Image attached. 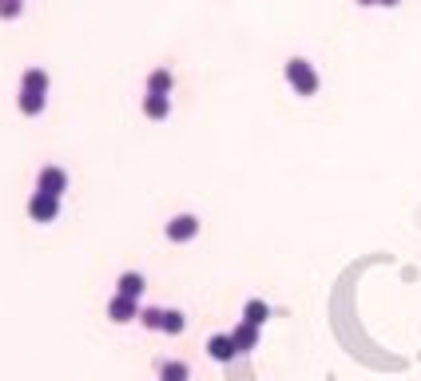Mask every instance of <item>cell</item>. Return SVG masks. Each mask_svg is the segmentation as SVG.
Masks as SVG:
<instances>
[{"instance_id": "cell-16", "label": "cell", "mask_w": 421, "mask_h": 381, "mask_svg": "<svg viewBox=\"0 0 421 381\" xmlns=\"http://www.w3.org/2000/svg\"><path fill=\"white\" fill-rule=\"evenodd\" d=\"M139 326H143V330H163V310L159 306L139 310Z\"/></svg>"}, {"instance_id": "cell-10", "label": "cell", "mask_w": 421, "mask_h": 381, "mask_svg": "<svg viewBox=\"0 0 421 381\" xmlns=\"http://www.w3.org/2000/svg\"><path fill=\"white\" fill-rule=\"evenodd\" d=\"M16 108H20V115H40V111L48 108V96H44V92H24V87H20Z\"/></svg>"}, {"instance_id": "cell-1", "label": "cell", "mask_w": 421, "mask_h": 381, "mask_svg": "<svg viewBox=\"0 0 421 381\" xmlns=\"http://www.w3.org/2000/svg\"><path fill=\"white\" fill-rule=\"evenodd\" d=\"M286 84L294 87L298 96H314L318 92V72H314V64L294 56V60H286Z\"/></svg>"}, {"instance_id": "cell-14", "label": "cell", "mask_w": 421, "mask_h": 381, "mask_svg": "<svg viewBox=\"0 0 421 381\" xmlns=\"http://www.w3.org/2000/svg\"><path fill=\"white\" fill-rule=\"evenodd\" d=\"M159 378L163 381H187V378H191V369H187V361H163Z\"/></svg>"}, {"instance_id": "cell-4", "label": "cell", "mask_w": 421, "mask_h": 381, "mask_svg": "<svg viewBox=\"0 0 421 381\" xmlns=\"http://www.w3.org/2000/svg\"><path fill=\"white\" fill-rule=\"evenodd\" d=\"M108 318L115 326H124V322H139V298H127V294H115L108 302Z\"/></svg>"}, {"instance_id": "cell-2", "label": "cell", "mask_w": 421, "mask_h": 381, "mask_svg": "<svg viewBox=\"0 0 421 381\" xmlns=\"http://www.w3.org/2000/svg\"><path fill=\"white\" fill-rule=\"evenodd\" d=\"M28 219H32V222H56V219H60V199L36 191V195L28 199Z\"/></svg>"}, {"instance_id": "cell-7", "label": "cell", "mask_w": 421, "mask_h": 381, "mask_svg": "<svg viewBox=\"0 0 421 381\" xmlns=\"http://www.w3.org/2000/svg\"><path fill=\"white\" fill-rule=\"evenodd\" d=\"M259 330H262V326H255V322H238L235 330H231V338H235V345H238V354H247V350L259 345Z\"/></svg>"}, {"instance_id": "cell-18", "label": "cell", "mask_w": 421, "mask_h": 381, "mask_svg": "<svg viewBox=\"0 0 421 381\" xmlns=\"http://www.w3.org/2000/svg\"><path fill=\"white\" fill-rule=\"evenodd\" d=\"M378 4H382V8H397V4H401V0H378Z\"/></svg>"}, {"instance_id": "cell-6", "label": "cell", "mask_w": 421, "mask_h": 381, "mask_svg": "<svg viewBox=\"0 0 421 381\" xmlns=\"http://www.w3.org/2000/svg\"><path fill=\"white\" fill-rule=\"evenodd\" d=\"M207 354L215 357V361H235L238 357V345L231 333H210L207 338Z\"/></svg>"}, {"instance_id": "cell-17", "label": "cell", "mask_w": 421, "mask_h": 381, "mask_svg": "<svg viewBox=\"0 0 421 381\" xmlns=\"http://www.w3.org/2000/svg\"><path fill=\"white\" fill-rule=\"evenodd\" d=\"M24 0H0V20H20Z\"/></svg>"}, {"instance_id": "cell-3", "label": "cell", "mask_w": 421, "mask_h": 381, "mask_svg": "<svg viewBox=\"0 0 421 381\" xmlns=\"http://www.w3.org/2000/svg\"><path fill=\"white\" fill-rule=\"evenodd\" d=\"M36 191H44V195H56L60 199L64 191H68V171L64 167H40V175H36Z\"/></svg>"}, {"instance_id": "cell-15", "label": "cell", "mask_w": 421, "mask_h": 381, "mask_svg": "<svg viewBox=\"0 0 421 381\" xmlns=\"http://www.w3.org/2000/svg\"><path fill=\"white\" fill-rule=\"evenodd\" d=\"M183 330H187L183 310H163V333H183Z\"/></svg>"}, {"instance_id": "cell-5", "label": "cell", "mask_w": 421, "mask_h": 381, "mask_svg": "<svg viewBox=\"0 0 421 381\" xmlns=\"http://www.w3.org/2000/svg\"><path fill=\"white\" fill-rule=\"evenodd\" d=\"M195 234H199V219H195V215H175V219L167 222V238H171V243H191Z\"/></svg>"}, {"instance_id": "cell-11", "label": "cell", "mask_w": 421, "mask_h": 381, "mask_svg": "<svg viewBox=\"0 0 421 381\" xmlns=\"http://www.w3.org/2000/svg\"><path fill=\"white\" fill-rule=\"evenodd\" d=\"M20 87H24V92H44V96H48V72H44V68H28L24 76H20Z\"/></svg>"}, {"instance_id": "cell-8", "label": "cell", "mask_w": 421, "mask_h": 381, "mask_svg": "<svg viewBox=\"0 0 421 381\" xmlns=\"http://www.w3.org/2000/svg\"><path fill=\"white\" fill-rule=\"evenodd\" d=\"M143 115H148V120H167V115H171V96L148 92V96H143Z\"/></svg>"}, {"instance_id": "cell-13", "label": "cell", "mask_w": 421, "mask_h": 381, "mask_svg": "<svg viewBox=\"0 0 421 381\" xmlns=\"http://www.w3.org/2000/svg\"><path fill=\"white\" fill-rule=\"evenodd\" d=\"M266 318H271V306H266L262 298H250L247 306H243V322H255V326H262Z\"/></svg>"}, {"instance_id": "cell-19", "label": "cell", "mask_w": 421, "mask_h": 381, "mask_svg": "<svg viewBox=\"0 0 421 381\" xmlns=\"http://www.w3.org/2000/svg\"><path fill=\"white\" fill-rule=\"evenodd\" d=\"M358 4H362V8H370V4H378V0H358Z\"/></svg>"}, {"instance_id": "cell-12", "label": "cell", "mask_w": 421, "mask_h": 381, "mask_svg": "<svg viewBox=\"0 0 421 381\" xmlns=\"http://www.w3.org/2000/svg\"><path fill=\"white\" fill-rule=\"evenodd\" d=\"M175 87V76L167 72V68H155V72L148 76V92H159V96H171Z\"/></svg>"}, {"instance_id": "cell-9", "label": "cell", "mask_w": 421, "mask_h": 381, "mask_svg": "<svg viewBox=\"0 0 421 381\" xmlns=\"http://www.w3.org/2000/svg\"><path fill=\"white\" fill-rule=\"evenodd\" d=\"M143 290H148V278L139 271L120 274V282H115V294H127V298H143Z\"/></svg>"}]
</instances>
